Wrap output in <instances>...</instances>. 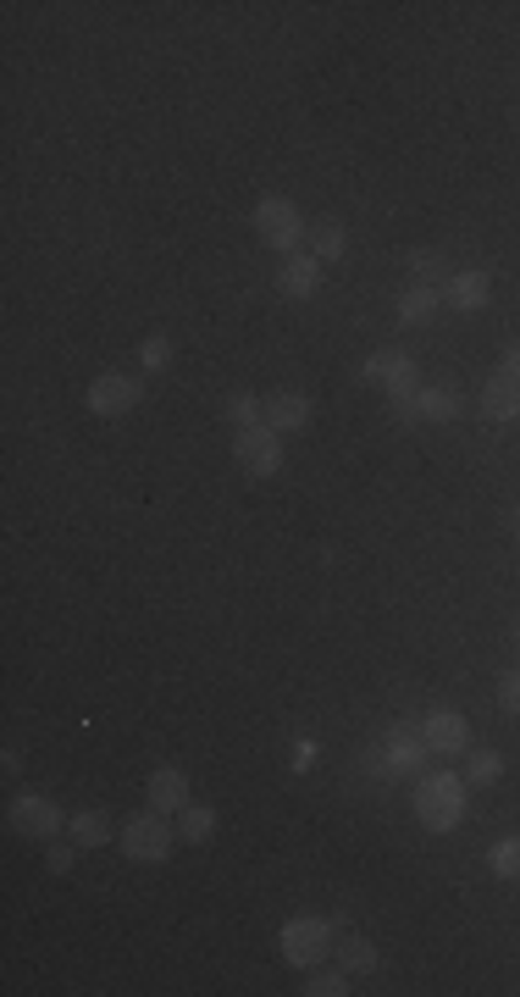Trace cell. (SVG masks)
<instances>
[{"label":"cell","instance_id":"1","mask_svg":"<svg viewBox=\"0 0 520 997\" xmlns=\"http://www.w3.org/2000/svg\"><path fill=\"white\" fill-rule=\"evenodd\" d=\"M460 814H465V787L454 776H444V771L415 776V820L426 831H454Z\"/></svg>","mask_w":520,"mask_h":997},{"label":"cell","instance_id":"2","mask_svg":"<svg viewBox=\"0 0 520 997\" xmlns=\"http://www.w3.org/2000/svg\"><path fill=\"white\" fill-rule=\"evenodd\" d=\"M255 233H260V244L283 249V256H299L305 216H299V206H294V200L272 195V200H260V206H255Z\"/></svg>","mask_w":520,"mask_h":997},{"label":"cell","instance_id":"3","mask_svg":"<svg viewBox=\"0 0 520 997\" xmlns=\"http://www.w3.org/2000/svg\"><path fill=\"white\" fill-rule=\"evenodd\" d=\"M172 843H178V831H172L166 814H155V809H144L122 825V854L139 859V865H161L172 854Z\"/></svg>","mask_w":520,"mask_h":997},{"label":"cell","instance_id":"4","mask_svg":"<svg viewBox=\"0 0 520 997\" xmlns=\"http://www.w3.org/2000/svg\"><path fill=\"white\" fill-rule=\"evenodd\" d=\"M332 920H321V914H294V920L283 926V959L288 964H299V970H310V964H321L327 959V948H332Z\"/></svg>","mask_w":520,"mask_h":997},{"label":"cell","instance_id":"5","mask_svg":"<svg viewBox=\"0 0 520 997\" xmlns=\"http://www.w3.org/2000/svg\"><path fill=\"white\" fill-rule=\"evenodd\" d=\"M233 455H238V466L249 471V477H272L277 466H283V444H277V433L260 422V427H244L238 438H233Z\"/></svg>","mask_w":520,"mask_h":997},{"label":"cell","instance_id":"6","mask_svg":"<svg viewBox=\"0 0 520 997\" xmlns=\"http://www.w3.org/2000/svg\"><path fill=\"white\" fill-rule=\"evenodd\" d=\"M421 737H426L432 754H471V726H465V715H454V709H432V715L421 720Z\"/></svg>","mask_w":520,"mask_h":997},{"label":"cell","instance_id":"7","mask_svg":"<svg viewBox=\"0 0 520 997\" xmlns=\"http://www.w3.org/2000/svg\"><path fill=\"white\" fill-rule=\"evenodd\" d=\"M12 831H23V837H50V831H61V809L45 793H23V798H12Z\"/></svg>","mask_w":520,"mask_h":997},{"label":"cell","instance_id":"8","mask_svg":"<svg viewBox=\"0 0 520 997\" xmlns=\"http://www.w3.org/2000/svg\"><path fill=\"white\" fill-rule=\"evenodd\" d=\"M133 404H139V383H133V377L106 372V377L90 383V410H95V415H122V410H133Z\"/></svg>","mask_w":520,"mask_h":997},{"label":"cell","instance_id":"9","mask_svg":"<svg viewBox=\"0 0 520 997\" xmlns=\"http://www.w3.org/2000/svg\"><path fill=\"white\" fill-rule=\"evenodd\" d=\"M426 737L421 731H404V726H393L388 731V760H393V776H421V765H426Z\"/></svg>","mask_w":520,"mask_h":997},{"label":"cell","instance_id":"10","mask_svg":"<svg viewBox=\"0 0 520 997\" xmlns=\"http://www.w3.org/2000/svg\"><path fill=\"white\" fill-rule=\"evenodd\" d=\"M277 289H283L288 300H310V294L321 289V261H316V256H288L283 272H277Z\"/></svg>","mask_w":520,"mask_h":997},{"label":"cell","instance_id":"11","mask_svg":"<svg viewBox=\"0 0 520 997\" xmlns=\"http://www.w3.org/2000/svg\"><path fill=\"white\" fill-rule=\"evenodd\" d=\"M305 422H310V399H305V394H288V388H283V394L267 399V427H272V433H299Z\"/></svg>","mask_w":520,"mask_h":997},{"label":"cell","instance_id":"12","mask_svg":"<svg viewBox=\"0 0 520 997\" xmlns=\"http://www.w3.org/2000/svg\"><path fill=\"white\" fill-rule=\"evenodd\" d=\"M184 804H189V776H184V771H172V765H161V771L150 776V809L178 814Z\"/></svg>","mask_w":520,"mask_h":997},{"label":"cell","instance_id":"13","mask_svg":"<svg viewBox=\"0 0 520 997\" xmlns=\"http://www.w3.org/2000/svg\"><path fill=\"white\" fill-rule=\"evenodd\" d=\"M482 410L493 415V422H515V415H520V383L498 372V377L482 388Z\"/></svg>","mask_w":520,"mask_h":997},{"label":"cell","instance_id":"14","mask_svg":"<svg viewBox=\"0 0 520 997\" xmlns=\"http://www.w3.org/2000/svg\"><path fill=\"white\" fill-rule=\"evenodd\" d=\"M67 831H72L78 848H106V843H111V820H106L101 809H78V814L67 820Z\"/></svg>","mask_w":520,"mask_h":997},{"label":"cell","instance_id":"15","mask_svg":"<svg viewBox=\"0 0 520 997\" xmlns=\"http://www.w3.org/2000/svg\"><path fill=\"white\" fill-rule=\"evenodd\" d=\"M211 831H216V809H205V804L178 809V837L184 843H211Z\"/></svg>","mask_w":520,"mask_h":997},{"label":"cell","instance_id":"16","mask_svg":"<svg viewBox=\"0 0 520 997\" xmlns=\"http://www.w3.org/2000/svg\"><path fill=\"white\" fill-rule=\"evenodd\" d=\"M449 305L454 310H482L487 305V272H460L449 283Z\"/></svg>","mask_w":520,"mask_h":997},{"label":"cell","instance_id":"17","mask_svg":"<svg viewBox=\"0 0 520 997\" xmlns=\"http://www.w3.org/2000/svg\"><path fill=\"white\" fill-rule=\"evenodd\" d=\"M432 310H438V289L415 283V289H404V294H399V321H404V327H421Z\"/></svg>","mask_w":520,"mask_h":997},{"label":"cell","instance_id":"18","mask_svg":"<svg viewBox=\"0 0 520 997\" xmlns=\"http://www.w3.org/2000/svg\"><path fill=\"white\" fill-rule=\"evenodd\" d=\"M454 410H460L454 388H421V399H415V415H426V422H454Z\"/></svg>","mask_w":520,"mask_h":997},{"label":"cell","instance_id":"19","mask_svg":"<svg viewBox=\"0 0 520 997\" xmlns=\"http://www.w3.org/2000/svg\"><path fill=\"white\" fill-rule=\"evenodd\" d=\"M338 964L350 970V975H371V970H377V948H371L366 937H343V942H338Z\"/></svg>","mask_w":520,"mask_h":997},{"label":"cell","instance_id":"20","mask_svg":"<svg viewBox=\"0 0 520 997\" xmlns=\"http://www.w3.org/2000/svg\"><path fill=\"white\" fill-rule=\"evenodd\" d=\"M404 372H415V366H410L399 350H377V355L361 366V377H366V383H399Z\"/></svg>","mask_w":520,"mask_h":997},{"label":"cell","instance_id":"21","mask_svg":"<svg viewBox=\"0 0 520 997\" xmlns=\"http://www.w3.org/2000/svg\"><path fill=\"white\" fill-rule=\"evenodd\" d=\"M504 776V760L493 754V748H476V754H465V782H476V787H493Z\"/></svg>","mask_w":520,"mask_h":997},{"label":"cell","instance_id":"22","mask_svg":"<svg viewBox=\"0 0 520 997\" xmlns=\"http://www.w3.org/2000/svg\"><path fill=\"white\" fill-rule=\"evenodd\" d=\"M227 415H233V427L244 433V427H260V422H267V404H260L255 394H233V399H227Z\"/></svg>","mask_w":520,"mask_h":997},{"label":"cell","instance_id":"23","mask_svg":"<svg viewBox=\"0 0 520 997\" xmlns=\"http://www.w3.org/2000/svg\"><path fill=\"white\" fill-rule=\"evenodd\" d=\"M487 865H493V876H520V837L493 843V848H487Z\"/></svg>","mask_w":520,"mask_h":997},{"label":"cell","instance_id":"24","mask_svg":"<svg viewBox=\"0 0 520 997\" xmlns=\"http://www.w3.org/2000/svg\"><path fill=\"white\" fill-rule=\"evenodd\" d=\"M310 244H316V261H338L343 256V227L338 222H321Z\"/></svg>","mask_w":520,"mask_h":997},{"label":"cell","instance_id":"25","mask_svg":"<svg viewBox=\"0 0 520 997\" xmlns=\"http://www.w3.org/2000/svg\"><path fill=\"white\" fill-rule=\"evenodd\" d=\"M361 765H366V776H371V782H388V776H393V760H388V742L366 748V754H361Z\"/></svg>","mask_w":520,"mask_h":997},{"label":"cell","instance_id":"26","mask_svg":"<svg viewBox=\"0 0 520 997\" xmlns=\"http://www.w3.org/2000/svg\"><path fill=\"white\" fill-rule=\"evenodd\" d=\"M410 267L421 272V283H426V289L444 278V256H432V249H415V256H410Z\"/></svg>","mask_w":520,"mask_h":997},{"label":"cell","instance_id":"27","mask_svg":"<svg viewBox=\"0 0 520 997\" xmlns=\"http://www.w3.org/2000/svg\"><path fill=\"white\" fill-rule=\"evenodd\" d=\"M305 992L310 997H343V992H350V970H343V975H316Z\"/></svg>","mask_w":520,"mask_h":997},{"label":"cell","instance_id":"28","mask_svg":"<svg viewBox=\"0 0 520 997\" xmlns=\"http://www.w3.org/2000/svg\"><path fill=\"white\" fill-rule=\"evenodd\" d=\"M166 355H172V339H161V332H155V339H144V350H139L144 366H166Z\"/></svg>","mask_w":520,"mask_h":997},{"label":"cell","instance_id":"29","mask_svg":"<svg viewBox=\"0 0 520 997\" xmlns=\"http://www.w3.org/2000/svg\"><path fill=\"white\" fill-rule=\"evenodd\" d=\"M498 704H504L509 715H520V671H509V677L498 682Z\"/></svg>","mask_w":520,"mask_h":997},{"label":"cell","instance_id":"30","mask_svg":"<svg viewBox=\"0 0 520 997\" xmlns=\"http://www.w3.org/2000/svg\"><path fill=\"white\" fill-rule=\"evenodd\" d=\"M45 865H50L56 876H67V870H72V848H50V859H45Z\"/></svg>","mask_w":520,"mask_h":997},{"label":"cell","instance_id":"31","mask_svg":"<svg viewBox=\"0 0 520 997\" xmlns=\"http://www.w3.org/2000/svg\"><path fill=\"white\" fill-rule=\"evenodd\" d=\"M504 377H515V383H520V344H509V350H504Z\"/></svg>","mask_w":520,"mask_h":997},{"label":"cell","instance_id":"32","mask_svg":"<svg viewBox=\"0 0 520 997\" xmlns=\"http://www.w3.org/2000/svg\"><path fill=\"white\" fill-rule=\"evenodd\" d=\"M515 538H520V511H515Z\"/></svg>","mask_w":520,"mask_h":997},{"label":"cell","instance_id":"33","mask_svg":"<svg viewBox=\"0 0 520 997\" xmlns=\"http://www.w3.org/2000/svg\"><path fill=\"white\" fill-rule=\"evenodd\" d=\"M515 643H520V621H515Z\"/></svg>","mask_w":520,"mask_h":997}]
</instances>
